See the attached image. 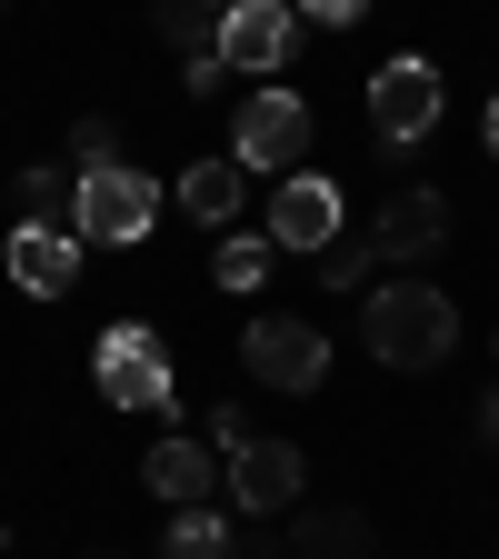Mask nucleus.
Returning a JSON list of instances; mask_svg holds the SVG:
<instances>
[{
  "instance_id": "f257e3e1",
  "label": "nucleus",
  "mask_w": 499,
  "mask_h": 559,
  "mask_svg": "<svg viewBox=\"0 0 499 559\" xmlns=\"http://www.w3.org/2000/svg\"><path fill=\"white\" fill-rule=\"evenodd\" d=\"M360 340L390 370H440L460 349V310H450V290H430V280H380V290L360 300Z\"/></svg>"
},
{
  "instance_id": "f03ea898",
  "label": "nucleus",
  "mask_w": 499,
  "mask_h": 559,
  "mask_svg": "<svg viewBox=\"0 0 499 559\" xmlns=\"http://www.w3.org/2000/svg\"><path fill=\"white\" fill-rule=\"evenodd\" d=\"M161 180L151 170H130V160H100V170H81V190H70V230L81 240H100V250H140L151 240V221H161Z\"/></svg>"
},
{
  "instance_id": "7ed1b4c3",
  "label": "nucleus",
  "mask_w": 499,
  "mask_h": 559,
  "mask_svg": "<svg viewBox=\"0 0 499 559\" xmlns=\"http://www.w3.org/2000/svg\"><path fill=\"white\" fill-rule=\"evenodd\" d=\"M91 380H100L110 409H180V390H170V349H161L151 320H110L100 349H91Z\"/></svg>"
},
{
  "instance_id": "20e7f679",
  "label": "nucleus",
  "mask_w": 499,
  "mask_h": 559,
  "mask_svg": "<svg viewBox=\"0 0 499 559\" xmlns=\"http://www.w3.org/2000/svg\"><path fill=\"white\" fill-rule=\"evenodd\" d=\"M440 110H450V91H440V70L419 60V50H400V60H380V70H370V130L390 140V151L430 140V130H440Z\"/></svg>"
},
{
  "instance_id": "39448f33",
  "label": "nucleus",
  "mask_w": 499,
  "mask_h": 559,
  "mask_svg": "<svg viewBox=\"0 0 499 559\" xmlns=\"http://www.w3.org/2000/svg\"><path fill=\"white\" fill-rule=\"evenodd\" d=\"M300 151H310V100H300V91H280V81H260V91L240 100V120H230V160H240V170H280V180H290Z\"/></svg>"
},
{
  "instance_id": "423d86ee",
  "label": "nucleus",
  "mask_w": 499,
  "mask_h": 559,
  "mask_svg": "<svg viewBox=\"0 0 499 559\" xmlns=\"http://www.w3.org/2000/svg\"><path fill=\"white\" fill-rule=\"evenodd\" d=\"M240 360H250V380H270V390L310 400V390L330 380V340H320L310 320H280V310H260V320L240 330Z\"/></svg>"
},
{
  "instance_id": "0eeeda50",
  "label": "nucleus",
  "mask_w": 499,
  "mask_h": 559,
  "mask_svg": "<svg viewBox=\"0 0 499 559\" xmlns=\"http://www.w3.org/2000/svg\"><path fill=\"white\" fill-rule=\"evenodd\" d=\"M290 40H300L290 0H230V11H221V70H230V81H280Z\"/></svg>"
},
{
  "instance_id": "6e6552de",
  "label": "nucleus",
  "mask_w": 499,
  "mask_h": 559,
  "mask_svg": "<svg viewBox=\"0 0 499 559\" xmlns=\"http://www.w3.org/2000/svg\"><path fill=\"white\" fill-rule=\"evenodd\" d=\"M340 240V180H320V170H290L270 190V250H300V260H320Z\"/></svg>"
},
{
  "instance_id": "1a4fd4ad",
  "label": "nucleus",
  "mask_w": 499,
  "mask_h": 559,
  "mask_svg": "<svg viewBox=\"0 0 499 559\" xmlns=\"http://www.w3.org/2000/svg\"><path fill=\"white\" fill-rule=\"evenodd\" d=\"M300 479H310L300 440H250V450L221 460V489H230L250 520H260V510H290V500H300Z\"/></svg>"
},
{
  "instance_id": "9d476101",
  "label": "nucleus",
  "mask_w": 499,
  "mask_h": 559,
  "mask_svg": "<svg viewBox=\"0 0 499 559\" xmlns=\"http://www.w3.org/2000/svg\"><path fill=\"white\" fill-rule=\"evenodd\" d=\"M0 260H11V280L31 300H70V280H81V230L70 221H21Z\"/></svg>"
},
{
  "instance_id": "9b49d317",
  "label": "nucleus",
  "mask_w": 499,
  "mask_h": 559,
  "mask_svg": "<svg viewBox=\"0 0 499 559\" xmlns=\"http://www.w3.org/2000/svg\"><path fill=\"white\" fill-rule=\"evenodd\" d=\"M370 240H380V260H440L450 250V200L440 190H390L380 200V221H370Z\"/></svg>"
},
{
  "instance_id": "f8f14e48",
  "label": "nucleus",
  "mask_w": 499,
  "mask_h": 559,
  "mask_svg": "<svg viewBox=\"0 0 499 559\" xmlns=\"http://www.w3.org/2000/svg\"><path fill=\"white\" fill-rule=\"evenodd\" d=\"M140 479H151L170 510H210V500H221V450H210V440H180V430H170V440H151Z\"/></svg>"
},
{
  "instance_id": "ddd939ff",
  "label": "nucleus",
  "mask_w": 499,
  "mask_h": 559,
  "mask_svg": "<svg viewBox=\"0 0 499 559\" xmlns=\"http://www.w3.org/2000/svg\"><path fill=\"white\" fill-rule=\"evenodd\" d=\"M240 200H250V170L240 160H190L180 170V221H200V230H230Z\"/></svg>"
},
{
  "instance_id": "4468645a",
  "label": "nucleus",
  "mask_w": 499,
  "mask_h": 559,
  "mask_svg": "<svg viewBox=\"0 0 499 559\" xmlns=\"http://www.w3.org/2000/svg\"><path fill=\"white\" fill-rule=\"evenodd\" d=\"M290 559H370V520L360 510H310L290 530Z\"/></svg>"
},
{
  "instance_id": "2eb2a0df",
  "label": "nucleus",
  "mask_w": 499,
  "mask_h": 559,
  "mask_svg": "<svg viewBox=\"0 0 499 559\" xmlns=\"http://www.w3.org/2000/svg\"><path fill=\"white\" fill-rule=\"evenodd\" d=\"M151 31L200 70V60H221V11H200V0H161V11H151Z\"/></svg>"
},
{
  "instance_id": "dca6fc26",
  "label": "nucleus",
  "mask_w": 499,
  "mask_h": 559,
  "mask_svg": "<svg viewBox=\"0 0 499 559\" xmlns=\"http://www.w3.org/2000/svg\"><path fill=\"white\" fill-rule=\"evenodd\" d=\"M240 539H230V520L221 510H170V539H161V559H230Z\"/></svg>"
},
{
  "instance_id": "f3484780",
  "label": "nucleus",
  "mask_w": 499,
  "mask_h": 559,
  "mask_svg": "<svg viewBox=\"0 0 499 559\" xmlns=\"http://www.w3.org/2000/svg\"><path fill=\"white\" fill-rule=\"evenodd\" d=\"M310 270H320V290H370V270H380V240H330Z\"/></svg>"
},
{
  "instance_id": "a211bd4d",
  "label": "nucleus",
  "mask_w": 499,
  "mask_h": 559,
  "mask_svg": "<svg viewBox=\"0 0 499 559\" xmlns=\"http://www.w3.org/2000/svg\"><path fill=\"white\" fill-rule=\"evenodd\" d=\"M210 280H221V290H260V280H270V240H221Z\"/></svg>"
},
{
  "instance_id": "6ab92c4d",
  "label": "nucleus",
  "mask_w": 499,
  "mask_h": 559,
  "mask_svg": "<svg viewBox=\"0 0 499 559\" xmlns=\"http://www.w3.org/2000/svg\"><path fill=\"white\" fill-rule=\"evenodd\" d=\"M70 190H81V180H60L50 160H21V210H31V221H60Z\"/></svg>"
},
{
  "instance_id": "aec40b11",
  "label": "nucleus",
  "mask_w": 499,
  "mask_h": 559,
  "mask_svg": "<svg viewBox=\"0 0 499 559\" xmlns=\"http://www.w3.org/2000/svg\"><path fill=\"white\" fill-rule=\"evenodd\" d=\"M300 21H320V31H349V21H370V0H290Z\"/></svg>"
},
{
  "instance_id": "412c9836",
  "label": "nucleus",
  "mask_w": 499,
  "mask_h": 559,
  "mask_svg": "<svg viewBox=\"0 0 499 559\" xmlns=\"http://www.w3.org/2000/svg\"><path fill=\"white\" fill-rule=\"evenodd\" d=\"M70 151H81V160H91V170H100V160H110V151H120V130H110V120H70Z\"/></svg>"
},
{
  "instance_id": "4be33fe9",
  "label": "nucleus",
  "mask_w": 499,
  "mask_h": 559,
  "mask_svg": "<svg viewBox=\"0 0 499 559\" xmlns=\"http://www.w3.org/2000/svg\"><path fill=\"white\" fill-rule=\"evenodd\" d=\"M210 450H221V460L250 450V419H240V409H210Z\"/></svg>"
},
{
  "instance_id": "5701e85b",
  "label": "nucleus",
  "mask_w": 499,
  "mask_h": 559,
  "mask_svg": "<svg viewBox=\"0 0 499 559\" xmlns=\"http://www.w3.org/2000/svg\"><path fill=\"white\" fill-rule=\"evenodd\" d=\"M479 130H489V151H499V100H489V120H479Z\"/></svg>"
},
{
  "instance_id": "b1692460",
  "label": "nucleus",
  "mask_w": 499,
  "mask_h": 559,
  "mask_svg": "<svg viewBox=\"0 0 499 559\" xmlns=\"http://www.w3.org/2000/svg\"><path fill=\"white\" fill-rule=\"evenodd\" d=\"M479 430H489V440H499V400H489V419H479Z\"/></svg>"
},
{
  "instance_id": "393cba45",
  "label": "nucleus",
  "mask_w": 499,
  "mask_h": 559,
  "mask_svg": "<svg viewBox=\"0 0 499 559\" xmlns=\"http://www.w3.org/2000/svg\"><path fill=\"white\" fill-rule=\"evenodd\" d=\"M91 559H130V549H91Z\"/></svg>"
},
{
  "instance_id": "a878e982",
  "label": "nucleus",
  "mask_w": 499,
  "mask_h": 559,
  "mask_svg": "<svg viewBox=\"0 0 499 559\" xmlns=\"http://www.w3.org/2000/svg\"><path fill=\"white\" fill-rule=\"evenodd\" d=\"M200 11H230V0H200Z\"/></svg>"
}]
</instances>
